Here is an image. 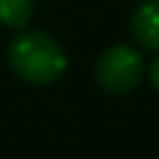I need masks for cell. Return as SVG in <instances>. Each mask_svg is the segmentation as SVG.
I'll list each match as a JSON object with an SVG mask.
<instances>
[{
    "label": "cell",
    "mask_w": 159,
    "mask_h": 159,
    "mask_svg": "<svg viewBox=\"0 0 159 159\" xmlns=\"http://www.w3.org/2000/svg\"><path fill=\"white\" fill-rule=\"evenodd\" d=\"M32 17V0H0V22L7 27H25Z\"/></svg>",
    "instance_id": "4"
},
{
    "label": "cell",
    "mask_w": 159,
    "mask_h": 159,
    "mask_svg": "<svg viewBox=\"0 0 159 159\" xmlns=\"http://www.w3.org/2000/svg\"><path fill=\"white\" fill-rule=\"evenodd\" d=\"M132 37L144 47L159 52V0H144L132 17Z\"/></svg>",
    "instance_id": "3"
},
{
    "label": "cell",
    "mask_w": 159,
    "mask_h": 159,
    "mask_svg": "<svg viewBox=\"0 0 159 159\" xmlns=\"http://www.w3.org/2000/svg\"><path fill=\"white\" fill-rule=\"evenodd\" d=\"M142 75H144L142 55L129 45H114L104 50L94 67L97 84L107 94H127L139 84Z\"/></svg>",
    "instance_id": "2"
},
{
    "label": "cell",
    "mask_w": 159,
    "mask_h": 159,
    "mask_svg": "<svg viewBox=\"0 0 159 159\" xmlns=\"http://www.w3.org/2000/svg\"><path fill=\"white\" fill-rule=\"evenodd\" d=\"M149 82L154 84V89H159V57L152 60V65H149Z\"/></svg>",
    "instance_id": "5"
},
{
    "label": "cell",
    "mask_w": 159,
    "mask_h": 159,
    "mask_svg": "<svg viewBox=\"0 0 159 159\" xmlns=\"http://www.w3.org/2000/svg\"><path fill=\"white\" fill-rule=\"evenodd\" d=\"M10 67L15 75L27 84H52L65 70H67V55L57 45L55 37L40 30L22 32L12 40L7 50Z\"/></svg>",
    "instance_id": "1"
}]
</instances>
